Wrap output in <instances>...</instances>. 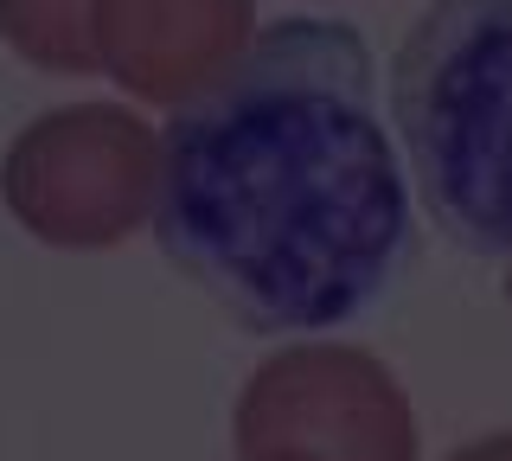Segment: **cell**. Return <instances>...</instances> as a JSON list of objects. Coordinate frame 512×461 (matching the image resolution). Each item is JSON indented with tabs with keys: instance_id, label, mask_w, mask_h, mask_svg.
<instances>
[{
	"instance_id": "cell-6",
	"label": "cell",
	"mask_w": 512,
	"mask_h": 461,
	"mask_svg": "<svg viewBox=\"0 0 512 461\" xmlns=\"http://www.w3.org/2000/svg\"><path fill=\"white\" fill-rule=\"evenodd\" d=\"M96 7L103 0H0V39L39 71H103L96 65Z\"/></svg>"
},
{
	"instance_id": "cell-9",
	"label": "cell",
	"mask_w": 512,
	"mask_h": 461,
	"mask_svg": "<svg viewBox=\"0 0 512 461\" xmlns=\"http://www.w3.org/2000/svg\"><path fill=\"white\" fill-rule=\"evenodd\" d=\"M506 301H512V276H506Z\"/></svg>"
},
{
	"instance_id": "cell-3",
	"label": "cell",
	"mask_w": 512,
	"mask_h": 461,
	"mask_svg": "<svg viewBox=\"0 0 512 461\" xmlns=\"http://www.w3.org/2000/svg\"><path fill=\"white\" fill-rule=\"evenodd\" d=\"M0 199L52 250H109L160 212V135L122 103H64L0 161Z\"/></svg>"
},
{
	"instance_id": "cell-2",
	"label": "cell",
	"mask_w": 512,
	"mask_h": 461,
	"mask_svg": "<svg viewBox=\"0 0 512 461\" xmlns=\"http://www.w3.org/2000/svg\"><path fill=\"white\" fill-rule=\"evenodd\" d=\"M423 212L461 250H512V0H436L391 65Z\"/></svg>"
},
{
	"instance_id": "cell-4",
	"label": "cell",
	"mask_w": 512,
	"mask_h": 461,
	"mask_svg": "<svg viewBox=\"0 0 512 461\" xmlns=\"http://www.w3.org/2000/svg\"><path fill=\"white\" fill-rule=\"evenodd\" d=\"M237 461L308 455V461H416V417L391 365L365 346L301 340L244 378L231 417Z\"/></svg>"
},
{
	"instance_id": "cell-5",
	"label": "cell",
	"mask_w": 512,
	"mask_h": 461,
	"mask_svg": "<svg viewBox=\"0 0 512 461\" xmlns=\"http://www.w3.org/2000/svg\"><path fill=\"white\" fill-rule=\"evenodd\" d=\"M256 0H103L96 65L128 97L186 109L250 58Z\"/></svg>"
},
{
	"instance_id": "cell-1",
	"label": "cell",
	"mask_w": 512,
	"mask_h": 461,
	"mask_svg": "<svg viewBox=\"0 0 512 461\" xmlns=\"http://www.w3.org/2000/svg\"><path fill=\"white\" fill-rule=\"evenodd\" d=\"M365 39L276 20L160 129L154 237L250 333H320L372 308L410 250V186L372 103Z\"/></svg>"
},
{
	"instance_id": "cell-7",
	"label": "cell",
	"mask_w": 512,
	"mask_h": 461,
	"mask_svg": "<svg viewBox=\"0 0 512 461\" xmlns=\"http://www.w3.org/2000/svg\"><path fill=\"white\" fill-rule=\"evenodd\" d=\"M448 461H512V436H480L468 449H455Z\"/></svg>"
},
{
	"instance_id": "cell-8",
	"label": "cell",
	"mask_w": 512,
	"mask_h": 461,
	"mask_svg": "<svg viewBox=\"0 0 512 461\" xmlns=\"http://www.w3.org/2000/svg\"><path fill=\"white\" fill-rule=\"evenodd\" d=\"M250 461H308V455H250Z\"/></svg>"
}]
</instances>
